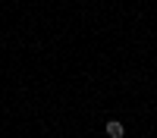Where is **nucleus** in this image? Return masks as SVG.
<instances>
[{
  "instance_id": "obj_1",
  "label": "nucleus",
  "mask_w": 157,
  "mask_h": 138,
  "mask_svg": "<svg viewBox=\"0 0 157 138\" xmlns=\"http://www.w3.org/2000/svg\"><path fill=\"white\" fill-rule=\"evenodd\" d=\"M123 135H126L123 122H120V119H110V122H107V138H123Z\"/></svg>"
}]
</instances>
